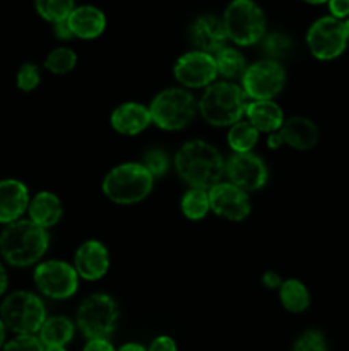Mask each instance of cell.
Segmentation results:
<instances>
[{"mask_svg":"<svg viewBox=\"0 0 349 351\" xmlns=\"http://www.w3.org/2000/svg\"><path fill=\"white\" fill-rule=\"evenodd\" d=\"M328 9H331L332 17L344 19L349 16V0H328Z\"/></svg>","mask_w":349,"mask_h":351,"instance_id":"cell-36","label":"cell"},{"mask_svg":"<svg viewBox=\"0 0 349 351\" xmlns=\"http://www.w3.org/2000/svg\"><path fill=\"white\" fill-rule=\"evenodd\" d=\"M348 33L344 23L335 17H322L315 21L307 33V45L318 60L337 58L348 47Z\"/></svg>","mask_w":349,"mask_h":351,"instance_id":"cell-11","label":"cell"},{"mask_svg":"<svg viewBox=\"0 0 349 351\" xmlns=\"http://www.w3.org/2000/svg\"><path fill=\"white\" fill-rule=\"evenodd\" d=\"M3 341H5V324H3L2 319H0V348H2Z\"/></svg>","mask_w":349,"mask_h":351,"instance_id":"cell-43","label":"cell"},{"mask_svg":"<svg viewBox=\"0 0 349 351\" xmlns=\"http://www.w3.org/2000/svg\"><path fill=\"white\" fill-rule=\"evenodd\" d=\"M75 326L72 324L70 319L64 315H53L47 317L40 329V341L43 343L44 348L48 346H65L74 338Z\"/></svg>","mask_w":349,"mask_h":351,"instance_id":"cell-23","label":"cell"},{"mask_svg":"<svg viewBox=\"0 0 349 351\" xmlns=\"http://www.w3.org/2000/svg\"><path fill=\"white\" fill-rule=\"evenodd\" d=\"M17 88L21 91H33V89L38 88L41 81L40 69L34 64H24L21 65L19 72H17Z\"/></svg>","mask_w":349,"mask_h":351,"instance_id":"cell-33","label":"cell"},{"mask_svg":"<svg viewBox=\"0 0 349 351\" xmlns=\"http://www.w3.org/2000/svg\"><path fill=\"white\" fill-rule=\"evenodd\" d=\"M0 319L16 335H36L47 321V308L31 291H14L3 298Z\"/></svg>","mask_w":349,"mask_h":351,"instance_id":"cell-7","label":"cell"},{"mask_svg":"<svg viewBox=\"0 0 349 351\" xmlns=\"http://www.w3.org/2000/svg\"><path fill=\"white\" fill-rule=\"evenodd\" d=\"M283 144H284L283 136H281L279 132L269 134V137H267V146H269L270 149H279V147L283 146Z\"/></svg>","mask_w":349,"mask_h":351,"instance_id":"cell-40","label":"cell"},{"mask_svg":"<svg viewBox=\"0 0 349 351\" xmlns=\"http://www.w3.org/2000/svg\"><path fill=\"white\" fill-rule=\"evenodd\" d=\"M279 134L283 136L284 144L298 151H310L317 146L318 127L307 117H289L284 120Z\"/></svg>","mask_w":349,"mask_h":351,"instance_id":"cell-19","label":"cell"},{"mask_svg":"<svg viewBox=\"0 0 349 351\" xmlns=\"http://www.w3.org/2000/svg\"><path fill=\"white\" fill-rule=\"evenodd\" d=\"M74 269L79 278L86 281H98L106 276L109 269V252L98 240H88L82 243L74 256Z\"/></svg>","mask_w":349,"mask_h":351,"instance_id":"cell-15","label":"cell"},{"mask_svg":"<svg viewBox=\"0 0 349 351\" xmlns=\"http://www.w3.org/2000/svg\"><path fill=\"white\" fill-rule=\"evenodd\" d=\"M286 84V72L284 67L276 60L255 62L248 65L242 75V89L248 101H266L274 99Z\"/></svg>","mask_w":349,"mask_h":351,"instance_id":"cell-9","label":"cell"},{"mask_svg":"<svg viewBox=\"0 0 349 351\" xmlns=\"http://www.w3.org/2000/svg\"><path fill=\"white\" fill-rule=\"evenodd\" d=\"M109 123H112L113 130L122 136H137V134L144 132L153 123V120H151L149 108L146 105L129 101L113 110Z\"/></svg>","mask_w":349,"mask_h":351,"instance_id":"cell-18","label":"cell"},{"mask_svg":"<svg viewBox=\"0 0 349 351\" xmlns=\"http://www.w3.org/2000/svg\"><path fill=\"white\" fill-rule=\"evenodd\" d=\"M67 21L74 38H81V40H94V38L101 36L106 27L105 14L98 7L92 5L75 7Z\"/></svg>","mask_w":349,"mask_h":351,"instance_id":"cell-20","label":"cell"},{"mask_svg":"<svg viewBox=\"0 0 349 351\" xmlns=\"http://www.w3.org/2000/svg\"><path fill=\"white\" fill-rule=\"evenodd\" d=\"M228 40L240 47H252L266 36V16L253 0H233L222 16Z\"/></svg>","mask_w":349,"mask_h":351,"instance_id":"cell-6","label":"cell"},{"mask_svg":"<svg viewBox=\"0 0 349 351\" xmlns=\"http://www.w3.org/2000/svg\"><path fill=\"white\" fill-rule=\"evenodd\" d=\"M75 64H77V55H75L74 50L65 47L55 48L44 58V69L57 75H65L74 71Z\"/></svg>","mask_w":349,"mask_h":351,"instance_id":"cell-28","label":"cell"},{"mask_svg":"<svg viewBox=\"0 0 349 351\" xmlns=\"http://www.w3.org/2000/svg\"><path fill=\"white\" fill-rule=\"evenodd\" d=\"M198 110L197 99L185 88H168L157 93L149 105L151 120L163 130H181L192 123Z\"/></svg>","mask_w":349,"mask_h":351,"instance_id":"cell-5","label":"cell"},{"mask_svg":"<svg viewBox=\"0 0 349 351\" xmlns=\"http://www.w3.org/2000/svg\"><path fill=\"white\" fill-rule=\"evenodd\" d=\"M303 2H308V3H324V2H328V0H303Z\"/></svg>","mask_w":349,"mask_h":351,"instance_id":"cell-45","label":"cell"},{"mask_svg":"<svg viewBox=\"0 0 349 351\" xmlns=\"http://www.w3.org/2000/svg\"><path fill=\"white\" fill-rule=\"evenodd\" d=\"M293 351H327V343L320 331L310 329L296 339Z\"/></svg>","mask_w":349,"mask_h":351,"instance_id":"cell-32","label":"cell"},{"mask_svg":"<svg viewBox=\"0 0 349 351\" xmlns=\"http://www.w3.org/2000/svg\"><path fill=\"white\" fill-rule=\"evenodd\" d=\"M246 122L252 123L259 132H279L284 123V113L274 99L266 101H248L246 105Z\"/></svg>","mask_w":349,"mask_h":351,"instance_id":"cell-21","label":"cell"},{"mask_svg":"<svg viewBox=\"0 0 349 351\" xmlns=\"http://www.w3.org/2000/svg\"><path fill=\"white\" fill-rule=\"evenodd\" d=\"M214 60L218 75H222L224 79H235L246 71L245 57L236 48H221L218 53H214Z\"/></svg>","mask_w":349,"mask_h":351,"instance_id":"cell-27","label":"cell"},{"mask_svg":"<svg viewBox=\"0 0 349 351\" xmlns=\"http://www.w3.org/2000/svg\"><path fill=\"white\" fill-rule=\"evenodd\" d=\"M248 98L242 86L231 81L212 82L198 101L202 119L212 127H231L245 115Z\"/></svg>","mask_w":349,"mask_h":351,"instance_id":"cell-3","label":"cell"},{"mask_svg":"<svg viewBox=\"0 0 349 351\" xmlns=\"http://www.w3.org/2000/svg\"><path fill=\"white\" fill-rule=\"evenodd\" d=\"M36 10L43 19L50 21L51 24L64 21L70 16L74 7V0H34Z\"/></svg>","mask_w":349,"mask_h":351,"instance_id":"cell-29","label":"cell"},{"mask_svg":"<svg viewBox=\"0 0 349 351\" xmlns=\"http://www.w3.org/2000/svg\"><path fill=\"white\" fill-rule=\"evenodd\" d=\"M279 300L291 314H301L310 307V291L301 281L286 280L279 287Z\"/></svg>","mask_w":349,"mask_h":351,"instance_id":"cell-24","label":"cell"},{"mask_svg":"<svg viewBox=\"0 0 349 351\" xmlns=\"http://www.w3.org/2000/svg\"><path fill=\"white\" fill-rule=\"evenodd\" d=\"M263 287L269 288V290H279V287L283 285V278L276 273V271H267L262 276Z\"/></svg>","mask_w":349,"mask_h":351,"instance_id":"cell-39","label":"cell"},{"mask_svg":"<svg viewBox=\"0 0 349 351\" xmlns=\"http://www.w3.org/2000/svg\"><path fill=\"white\" fill-rule=\"evenodd\" d=\"M174 170L190 189L209 191L226 175V161L219 149L205 141L194 139L181 144L174 154Z\"/></svg>","mask_w":349,"mask_h":351,"instance_id":"cell-1","label":"cell"},{"mask_svg":"<svg viewBox=\"0 0 349 351\" xmlns=\"http://www.w3.org/2000/svg\"><path fill=\"white\" fill-rule=\"evenodd\" d=\"M118 351H147V350L144 348L142 345H139V343H127V345H123Z\"/></svg>","mask_w":349,"mask_h":351,"instance_id":"cell-42","label":"cell"},{"mask_svg":"<svg viewBox=\"0 0 349 351\" xmlns=\"http://www.w3.org/2000/svg\"><path fill=\"white\" fill-rule=\"evenodd\" d=\"M262 50L269 60L279 62L281 58H286L293 50V41L287 34L270 33L262 38Z\"/></svg>","mask_w":349,"mask_h":351,"instance_id":"cell-30","label":"cell"},{"mask_svg":"<svg viewBox=\"0 0 349 351\" xmlns=\"http://www.w3.org/2000/svg\"><path fill=\"white\" fill-rule=\"evenodd\" d=\"M180 209L183 216L190 221H201L211 211L209 192L204 189H188L180 201Z\"/></svg>","mask_w":349,"mask_h":351,"instance_id":"cell-25","label":"cell"},{"mask_svg":"<svg viewBox=\"0 0 349 351\" xmlns=\"http://www.w3.org/2000/svg\"><path fill=\"white\" fill-rule=\"evenodd\" d=\"M44 351H67V350H65V346H48V348H44Z\"/></svg>","mask_w":349,"mask_h":351,"instance_id":"cell-44","label":"cell"},{"mask_svg":"<svg viewBox=\"0 0 349 351\" xmlns=\"http://www.w3.org/2000/svg\"><path fill=\"white\" fill-rule=\"evenodd\" d=\"M2 351H44V346L34 335H17Z\"/></svg>","mask_w":349,"mask_h":351,"instance_id":"cell-34","label":"cell"},{"mask_svg":"<svg viewBox=\"0 0 349 351\" xmlns=\"http://www.w3.org/2000/svg\"><path fill=\"white\" fill-rule=\"evenodd\" d=\"M174 79L183 88L201 89L207 88L218 77L214 55L204 51H187L177 60L173 67Z\"/></svg>","mask_w":349,"mask_h":351,"instance_id":"cell-13","label":"cell"},{"mask_svg":"<svg viewBox=\"0 0 349 351\" xmlns=\"http://www.w3.org/2000/svg\"><path fill=\"white\" fill-rule=\"evenodd\" d=\"M207 192L211 211L216 213L219 218L235 223L248 218L252 204H250V197L245 191L229 184V182H219Z\"/></svg>","mask_w":349,"mask_h":351,"instance_id":"cell-14","label":"cell"},{"mask_svg":"<svg viewBox=\"0 0 349 351\" xmlns=\"http://www.w3.org/2000/svg\"><path fill=\"white\" fill-rule=\"evenodd\" d=\"M7 285H9V278H7V273L5 269L2 267V264H0V295L5 293L7 290Z\"/></svg>","mask_w":349,"mask_h":351,"instance_id":"cell-41","label":"cell"},{"mask_svg":"<svg viewBox=\"0 0 349 351\" xmlns=\"http://www.w3.org/2000/svg\"><path fill=\"white\" fill-rule=\"evenodd\" d=\"M154 187V177L142 163H123L112 168L103 178V194L120 206L142 202Z\"/></svg>","mask_w":349,"mask_h":351,"instance_id":"cell-4","label":"cell"},{"mask_svg":"<svg viewBox=\"0 0 349 351\" xmlns=\"http://www.w3.org/2000/svg\"><path fill=\"white\" fill-rule=\"evenodd\" d=\"M142 165L149 170V173L153 175L154 178L164 177L168 173V168H170V158L159 147H154V149H149L142 158Z\"/></svg>","mask_w":349,"mask_h":351,"instance_id":"cell-31","label":"cell"},{"mask_svg":"<svg viewBox=\"0 0 349 351\" xmlns=\"http://www.w3.org/2000/svg\"><path fill=\"white\" fill-rule=\"evenodd\" d=\"M190 40L198 51L211 55L218 53L221 48L226 47L228 40L222 19L211 14L197 17L190 27Z\"/></svg>","mask_w":349,"mask_h":351,"instance_id":"cell-16","label":"cell"},{"mask_svg":"<svg viewBox=\"0 0 349 351\" xmlns=\"http://www.w3.org/2000/svg\"><path fill=\"white\" fill-rule=\"evenodd\" d=\"M53 33L58 40H72L74 38V33H72L70 26H68V21H58V23H53Z\"/></svg>","mask_w":349,"mask_h":351,"instance_id":"cell-37","label":"cell"},{"mask_svg":"<svg viewBox=\"0 0 349 351\" xmlns=\"http://www.w3.org/2000/svg\"><path fill=\"white\" fill-rule=\"evenodd\" d=\"M29 219L33 223H36L41 228L48 230L51 226L57 225L60 221L62 215H64V206L58 195H55L53 192H38L33 199L29 201Z\"/></svg>","mask_w":349,"mask_h":351,"instance_id":"cell-22","label":"cell"},{"mask_svg":"<svg viewBox=\"0 0 349 351\" xmlns=\"http://www.w3.org/2000/svg\"><path fill=\"white\" fill-rule=\"evenodd\" d=\"M82 351H115V348H113L112 343H109L108 339L99 338V339H89Z\"/></svg>","mask_w":349,"mask_h":351,"instance_id":"cell-38","label":"cell"},{"mask_svg":"<svg viewBox=\"0 0 349 351\" xmlns=\"http://www.w3.org/2000/svg\"><path fill=\"white\" fill-rule=\"evenodd\" d=\"M34 285L51 300H67L77 293L79 274L65 261L50 259L40 263L34 269Z\"/></svg>","mask_w":349,"mask_h":351,"instance_id":"cell-10","label":"cell"},{"mask_svg":"<svg viewBox=\"0 0 349 351\" xmlns=\"http://www.w3.org/2000/svg\"><path fill=\"white\" fill-rule=\"evenodd\" d=\"M29 208V192L23 182L16 178L0 180V223L10 225L19 221Z\"/></svg>","mask_w":349,"mask_h":351,"instance_id":"cell-17","label":"cell"},{"mask_svg":"<svg viewBox=\"0 0 349 351\" xmlns=\"http://www.w3.org/2000/svg\"><path fill=\"white\" fill-rule=\"evenodd\" d=\"M77 328L88 339L108 338L118 322L116 302L106 293H92L77 308Z\"/></svg>","mask_w":349,"mask_h":351,"instance_id":"cell-8","label":"cell"},{"mask_svg":"<svg viewBox=\"0 0 349 351\" xmlns=\"http://www.w3.org/2000/svg\"><path fill=\"white\" fill-rule=\"evenodd\" d=\"M259 130L250 122L240 120L235 125L229 127L228 144L233 153H252L253 147L259 143Z\"/></svg>","mask_w":349,"mask_h":351,"instance_id":"cell-26","label":"cell"},{"mask_svg":"<svg viewBox=\"0 0 349 351\" xmlns=\"http://www.w3.org/2000/svg\"><path fill=\"white\" fill-rule=\"evenodd\" d=\"M147 351H177V343L170 336H157L156 339H153Z\"/></svg>","mask_w":349,"mask_h":351,"instance_id":"cell-35","label":"cell"},{"mask_svg":"<svg viewBox=\"0 0 349 351\" xmlns=\"http://www.w3.org/2000/svg\"><path fill=\"white\" fill-rule=\"evenodd\" d=\"M50 235L31 219H19L3 230L0 235V254L16 267L36 264L47 254Z\"/></svg>","mask_w":349,"mask_h":351,"instance_id":"cell-2","label":"cell"},{"mask_svg":"<svg viewBox=\"0 0 349 351\" xmlns=\"http://www.w3.org/2000/svg\"><path fill=\"white\" fill-rule=\"evenodd\" d=\"M226 177L229 184L248 192H257L266 187L269 170L260 156L253 153H233L226 161Z\"/></svg>","mask_w":349,"mask_h":351,"instance_id":"cell-12","label":"cell"},{"mask_svg":"<svg viewBox=\"0 0 349 351\" xmlns=\"http://www.w3.org/2000/svg\"><path fill=\"white\" fill-rule=\"evenodd\" d=\"M344 27H346V33H348V36H349V19L344 21Z\"/></svg>","mask_w":349,"mask_h":351,"instance_id":"cell-46","label":"cell"}]
</instances>
